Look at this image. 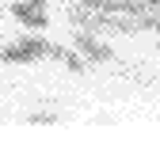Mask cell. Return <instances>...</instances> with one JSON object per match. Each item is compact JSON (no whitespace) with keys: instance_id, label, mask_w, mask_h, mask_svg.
I'll return each mask as SVG.
<instances>
[{"instance_id":"277c9868","label":"cell","mask_w":160,"mask_h":152,"mask_svg":"<svg viewBox=\"0 0 160 152\" xmlns=\"http://www.w3.org/2000/svg\"><path fill=\"white\" fill-rule=\"evenodd\" d=\"M27 122H31V126H50V122H57V118H53V114H31Z\"/></svg>"},{"instance_id":"6da1fadb","label":"cell","mask_w":160,"mask_h":152,"mask_svg":"<svg viewBox=\"0 0 160 152\" xmlns=\"http://www.w3.org/2000/svg\"><path fill=\"white\" fill-rule=\"evenodd\" d=\"M42 57H53L72 72H84V53H72L57 42H46L42 34H27V38H15V42L0 46V65H34Z\"/></svg>"},{"instance_id":"7a4b0ae2","label":"cell","mask_w":160,"mask_h":152,"mask_svg":"<svg viewBox=\"0 0 160 152\" xmlns=\"http://www.w3.org/2000/svg\"><path fill=\"white\" fill-rule=\"evenodd\" d=\"M72 50L84 53L88 61H95V65H103V61H111V57H114V50H111L107 42H99V38H95L92 31H84V27H76V34H72Z\"/></svg>"},{"instance_id":"3957f363","label":"cell","mask_w":160,"mask_h":152,"mask_svg":"<svg viewBox=\"0 0 160 152\" xmlns=\"http://www.w3.org/2000/svg\"><path fill=\"white\" fill-rule=\"evenodd\" d=\"M12 19H19V23L31 27V31H46L50 27L46 4H31V0H15V4H12Z\"/></svg>"},{"instance_id":"5b68a950","label":"cell","mask_w":160,"mask_h":152,"mask_svg":"<svg viewBox=\"0 0 160 152\" xmlns=\"http://www.w3.org/2000/svg\"><path fill=\"white\" fill-rule=\"evenodd\" d=\"M141 4H145L149 12H156V15H160V0H141Z\"/></svg>"},{"instance_id":"8992f818","label":"cell","mask_w":160,"mask_h":152,"mask_svg":"<svg viewBox=\"0 0 160 152\" xmlns=\"http://www.w3.org/2000/svg\"><path fill=\"white\" fill-rule=\"evenodd\" d=\"M31 4H46V0H31Z\"/></svg>"}]
</instances>
